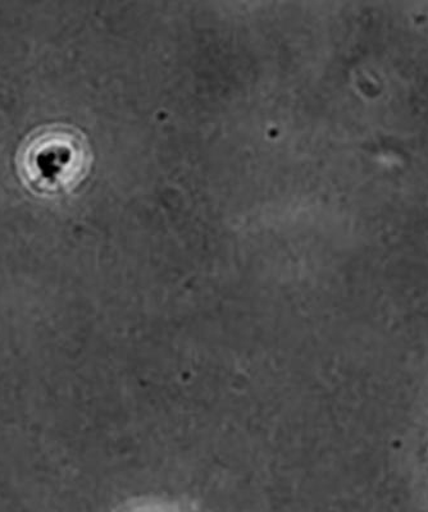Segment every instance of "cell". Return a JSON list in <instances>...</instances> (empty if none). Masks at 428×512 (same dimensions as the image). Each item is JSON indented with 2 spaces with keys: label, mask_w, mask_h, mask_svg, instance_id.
Returning <instances> with one entry per match:
<instances>
[{
  "label": "cell",
  "mask_w": 428,
  "mask_h": 512,
  "mask_svg": "<svg viewBox=\"0 0 428 512\" xmlns=\"http://www.w3.org/2000/svg\"><path fill=\"white\" fill-rule=\"evenodd\" d=\"M93 152L84 132L65 123L36 128L22 141L16 169L31 194L57 198L83 184L93 166Z\"/></svg>",
  "instance_id": "6da1fadb"
}]
</instances>
